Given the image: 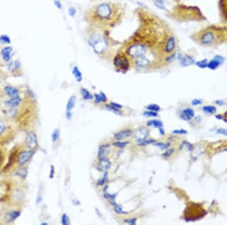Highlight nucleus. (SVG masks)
Wrapping results in <instances>:
<instances>
[{"mask_svg":"<svg viewBox=\"0 0 227 225\" xmlns=\"http://www.w3.org/2000/svg\"><path fill=\"white\" fill-rule=\"evenodd\" d=\"M122 14L120 5L103 2L91 8L86 14V19L95 27H114L121 18Z\"/></svg>","mask_w":227,"mask_h":225,"instance_id":"1","label":"nucleus"},{"mask_svg":"<svg viewBox=\"0 0 227 225\" xmlns=\"http://www.w3.org/2000/svg\"><path fill=\"white\" fill-rule=\"evenodd\" d=\"M136 221L137 219L135 218H129V219H125L123 221V222L126 223L128 224H131V225H135L136 224Z\"/></svg>","mask_w":227,"mask_h":225,"instance_id":"47","label":"nucleus"},{"mask_svg":"<svg viewBox=\"0 0 227 225\" xmlns=\"http://www.w3.org/2000/svg\"><path fill=\"white\" fill-rule=\"evenodd\" d=\"M202 103V101L201 99H195L192 101V106H199Z\"/></svg>","mask_w":227,"mask_h":225,"instance_id":"54","label":"nucleus"},{"mask_svg":"<svg viewBox=\"0 0 227 225\" xmlns=\"http://www.w3.org/2000/svg\"><path fill=\"white\" fill-rule=\"evenodd\" d=\"M72 74L74 76V77L76 78L77 82H81L83 80V76H82L81 71H80V69L78 68V67L74 66V68L72 70Z\"/></svg>","mask_w":227,"mask_h":225,"instance_id":"28","label":"nucleus"},{"mask_svg":"<svg viewBox=\"0 0 227 225\" xmlns=\"http://www.w3.org/2000/svg\"><path fill=\"white\" fill-rule=\"evenodd\" d=\"M93 98H95V102L97 104L101 102H106L108 100L107 96L103 92H100L99 93H95Z\"/></svg>","mask_w":227,"mask_h":225,"instance_id":"25","label":"nucleus"},{"mask_svg":"<svg viewBox=\"0 0 227 225\" xmlns=\"http://www.w3.org/2000/svg\"><path fill=\"white\" fill-rule=\"evenodd\" d=\"M224 151H225V152H227V149H225Z\"/></svg>","mask_w":227,"mask_h":225,"instance_id":"61","label":"nucleus"},{"mask_svg":"<svg viewBox=\"0 0 227 225\" xmlns=\"http://www.w3.org/2000/svg\"><path fill=\"white\" fill-rule=\"evenodd\" d=\"M12 52V48L10 46H6L5 48H3L1 51V55L2 57L3 60L5 62H9L12 59V56H11V53Z\"/></svg>","mask_w":227,"mask_h":225,"instance_id":"22","label":"nucleus"},{"mask_svg":"<svg viewBox=\"0 0 227 225\" xmlns=\"http://www.w3.org/2000/svg\"><path fill=\"white\" fill-rule=\"evenodd\" d=\"M108 186H106L104 188V190H103V196H104L106 200H107L110 203V204L112 206V205L116 203L115 199H116V196L117 195H116V194H114H114L109 193L108 192Z\"/></svg>","mask_w":227,"mask_h":225,"instance_id":"23","label":"nucleus"},{"mask_svg":"<svg viewBox=\"0 0 227 225\" xmlns=\"http://www.w3.org/2000/svg\"><path fill=\"white\" fill-rule=\"evenodd\" d=\"M216 118H217V119H223V116L221 115H216Z\"/></svg>","mask_w":227,"mask_h":225,"instance_id":"60","label":"nucleus"},{"mask_svg":"<svg viewBox=\"0 0 227 225\" xmlns=\"http://www.w3.org/2000/svg\"><path fill=\"white\" fill-rule=\"evenodd\" d=\"M173 152H174V149H169L168 150H167V151L162 155V156L164 158H169L172 154H173Z\"/></svg>","mask_w":227,"mask_h":225,"instance_id":"49","label":"nucleus"},{"mask_svg":"<svg viewBox=\"0 0 227 225\" xmlns=\"http://www.w3.org/2000/svg\"><path fill=\"white\" fill-rule=\"evenodd\" d=\"M195 117V112L190 108L184 109L180 115V118L183 121H190Z\"/></svg>","mask_w":227,"mask_h":225,"instance_id":"21","label":"nucleus"},{"mask_svg":"<svg viewBox=\"0 0 227 225\" xmlns=\"http://www.w3.org/2000/svg\"><path fill=\"white\" fill-rule=\"evenodd\" d=\"M179 59V62H180V65L182 67H189L191 65H194L195 63L194 58L192 56H190L189 55H180Z\"/></svg>","mask_w":227,"mask_h":225,"instance_id":"20","label":"nucleus"},{"mask_svg":"<svg viewBox=\"0 0 227 225\" xmlns=\"http://www.w3.org/2000/svg\"><path fill=\"white\" fill-rule=\"evenodd\" d=\"M129 143V141H121V140H117L116 142L113 143L112 145L114 146L117 147V148H123V147L126 146Z\"/></svg>","mask_w":227,"mask_h":225,"instance_id":"37","label":"nucleus"},{"mask_svg":"<svg viewBox=\"0 0 227 225\" xmlns=\"http://www.w3.org/2000/svg\"><path fill=\"white\" fill-rule=\"evenodd\" d=\"M76 100H77V99H76L75 96H72L70 97L68 103H67L66 112H72L73 109H74L76 105Z\"/></svg>","mask_w":227,"mask_h":225,"instance_id":"26","label":"nucleus"},{"mask_svg":"<svg viewBox=\"0 0 227 225\" xmlns=\"http://www.w3.org/2000/svg\"><path fill=\"white\" fill-rule=\"evenodd\" d=\"M52 172H54V167L52 165L51 166V174H50V178H52Z\"/></svg>","mask_w":227,"mask_h":225,"instance_id":"59","label":"nucleus"},{"mask_svg":"<svg viewBox=\"0 0 227 225\" xmlns=\"http://www.w3.org/2000/svg\"><path fill=\"white\" fill-rule=\"evenodd\" d=\"M110 105H111V106H113V107L116 108V109H119V110H120V109H123V106H122L120 104H119V103L113 102H110Z\"/></svg>","mask_w":227,"mask_h":225,"instance_id":"53","label":"nucleus"},{"mask_svg":"<svg viewBox=\"0 0 227 225\" xmlns=\"http://www.w3.org/2000/svg\"><path fill=\"white\" fill-rule=\"evenodd\" d=\"M218 8L221 23L227 25V0H218Z\"/></svg>","mask_w":227,"mask_h":225,"instance_id":"12","label":"nucleus"},{"mask_svg":"<svg viewBox=\"0 0 227 225\" xmlns=\"http://www.w3.org/2000/svg\"><path fill=\"white\" fill-rule=\"evenodd\" d=\"M66 118L67 119L71 120L72 118V112H66Z\"/></svg>","mask_w":227,"mask_h":225,"instance_id":"55","label":"nucleus"},{"mask_svg":"<svg viewBox=\"0 0 227 225\" xmlns=\"http://www.w3.org/2000/svg\"><path fill=\"white\" fill-rule=\"evenodd\" d=\"M53 1H55H55H58V0H53Z\"/></svg>","mask_w":227,"mask_h":225,"instance_id":"62","label":"nucleus"},{"mask_svg":"<svg viewBox=\"0 0 227 225\" xmlns=\"http://www.w3.org/2000/svg\"><path fill=\"white\" fill-rule=\"evenodd\" d=\"M132 131L130 129H126V130H120V131L117 132L114 135V137L116 140H122V139H125L129 138V136H132Z\"/></svg>","mask_w":227,"mask_h":225,"instance_id":"18","label":"nucleus"},{"mask_svg":"<svg viewBox=\"0 0 227 225\" xmlns=\"http://www.w3.org/2000/svg\"><path fill=\"white\" fill-rule=\"evenodd\" d=\"M155 146L158 147L160 149L164 150L169 148V146H170V143H155Z\"/></svg>","mask_w":227,"mask_h":225,"instance_id":"41","label":"nucleus"},{"mask_svg":"<svg viewBox=\"0 0 227 225\" xmlns=\"http://www.w3.org/2000/svg\"><path fill=\"white\" fill-rule=\"evenodd\" d=\"M26 198L27 187L24 185V180L9 177L0 181V203L22 208Z\"/></svg>","mask_w":227,"mask_h":225,"instance_id":"2","label":"nucleus"},{"mask_svg":"<svg viewBox=\"0 0 227 225\" xmlns=\"http://www.w3.org/2000/svg\"><path fill=\"white\" fill-rule=\"evenodd\" d=\"M149 46L141 42H133L126 49V54L131 59H136L141 56H146Z\"/></svg>","mask_w":227,"mask_h":225,"instance_id":"7","label":"nucleus"},{"mask_svg":"<svg viewBox=\"0 0 227 225\" xmlns=\"http://www.w3.org/2000/svg\"><path fill=\"white\" fill-rule=\"evenodd\" d=\"M146 125L148 127H155L156 128H160L164 126L162 121H159V120H150L146 123Z\"/></svg>","mask_w":227,"mask_h":225,"instance_id":"27","label":"nucleus"},{"mask_svg":"<svg viewBox=\"0 0 227 225\" xmlns=\"http://www.w3.org/2000/svg\"><path fill=\"white\" fill-rule=\"evenodd\" d=\"M22 209L2 205L0 208V224H12L21 215Z\"/></svg>","mask_w":227,"mask_h":225,"instance_id":"5","label":"nucleus"},{"mask_svg":"<svg viewBox=\"0 0 227 225\" xmlns=\"http://www.w3.org/2000/svg\"><path fill=\"white\" fill-rule=\"evenodd\" d=\"M89 44L97 54L101 55L108 49V42L101 33H94L89 36Z\"/></svg>","mask_w":227,"mask_h":225,"instance_id":"6","label":"nucleus"},{"mask_svg":"<svg viewBox=\"0 0 227 225\" xmlns=\"http://www.w3.org/2000/svg\"><path fill=\"white\" fill-rule=\"evenodd\" d=\"M113 63L116 68H119L120 71H124V72L127 71L130 66L129 56L126 54H123V53L116 55L115 57L114 58Z\"/></svg>","mask_w":227,"mask_h":225,"instance_id":"9","label":"nucleus"},{"mask_svg":"<svg viewBox=\"0 0 227 225\" xmlns=\"http://www.w3.org/2000/svg\"><path fill=\"white\" fill-rule=\"evenodd\" d=\"M176 48V36L172 33V32H169L166 37L164 43V52L166 54H171L174 52Z\"/></svg>","mask_w":227,"mask_h":225,"instance_id":"10","label":"nucleus"},{"mask_svg":"<svg viewBox=\"0 0 227 225\" xmlns=\"http://www.w3.org/2000/svg\"><path fill=\"white\" fill-rule=\"evenodd\" d=\"M156 143V140L154 139H145V140L142 141V142L138 143V146L139 147L142 146H146L148 145H150V144H155Z\"/></svg>","mask_w":227,"mask_h":225,"instance_id":"36","label":"nucleus"},{"mask_svg":"<svg viewBox=\"0 0 227 225\" xmlns=\"http://www.w3.org/2000/svg\"><path fill=\"white\" fill-rule=\"evenodd\" d=\"M195 64L196 66H197V67H199V68L204 69V68H208V61L207 60V59H202V60L198 61V62H196Z\"/></svg>","mask_w":227,"mask_h":225,"instance_id":"38","label":"nucleus"},{"mask_svg":"<svg viewBox=\"0 0 227 225\" xmlns=\"http://www.w3.org/2000/svg\"><path fill=\"white\" fill-rule=\"evenodd\" d=\"M192 39L205 47H216L227 42V25L210 24L192 35Z\"/></svg>","mask_w":227,"mask_h":225,"instance_id":"3","label":"nucleus"},{"mask_svg":"<svg viewBox=\"0 0 227 225\" xmlns=\"http://www.w3.org/2000/svg\"><path fill=\"white\" fill-rule=\"evenodd\" d=\"M7 68L12 73H15L18 70L21 69V63L19 62V61L17 60L15 62H9L7 65Z\"/></svg>","mask_w":227,"mask_h":225,"instance_id":"24","label":"nucleus"},{"mask_svg":"<svg viewBox=\"0 0 227 225\" xmlns=\"http://www.w3.org/2000/svg\"><path fill=\"white\" fill-rule=\"evenodd\" d=\"M215 102L217 103V105H219V106H223V105L225 104L224 102L222 101V100H217V101H216Z\"/></svg>","mask_w":227,"mask_h":225,"instance_id":"57","label":"nucleus"},{"mask_svg":"<svg viewBox=\"0 0 227 225\" xmlns=\"http://www.w3.org/2000/svg\"><path fill=\"white\" fill-rule=\"evenodd\" d=\"M203 111L205 112V113L208 114V115H214V114L216 113L217 112V109L216 107L213 106H204L203 107Z\"/></svg>","mask_w":227,"mask_h":225,"instance_id":"33","label":"nucleus"},{"mask_svg":"<svg viewBox=\"0 0 227 225\" xmlns=\"http://www.w3.org/2000/svg\"><path fill=\"white\" fill-rule=\"evenodd\" d=\"M59 137H60V130L55 129L52 133V140L53 143H55L59 139Z\"/></svg>","mask_w":227,"mask_h":225,"instance_id":"39","label":"nucleus"},{"mask_svg":"<svg viewBox=\"0 0 227 225\" xmlns=\"http://www.w3.org/2000/svg\"><path fill=\"white\" fill-rule=\"evenodd\" d=\"M172 133L173 134H186L188 133V131L185 130H183V129H180V130H174L172 131Z\"/></svg>","mask_w":227,"mask_h":225,"instance_id":"50","label":"nucleus"},{"mask_svg":"<svg viewBox=\"0 0 227 225\" xmlns=\"http://www.w3.org/2000/svg\"><path fill=\"white\" fill-rule=\"evenodd\" d=\"M111 150H112V147H111L110 144H102L100 146L98 150V160L107 158L108 156L110 154Z\"/></svg>","mask_w":227,"mask_h":225,"instance_id":"16","label":"nucleus"},{"mask_svg":"<svg viewBox=\"0 0 227 225\" xmlns=\"http://www.w3.org/2000/svg\"><path fill=\"white\" fill-rule=\"evenodd\" d=\"M158 130H159L160 133H161V135H164V134H165V132H164V128H163V127H160V128H158Z\"/></svg>","mask_w":227,"mask_h":225,"instance_id":"58","label":"nucleus"},{"mask_svg":"<svg viewBox=\"0 0 227 225\" xmlns=\"http://www.w3.org/2000/svg\"><path fill=\"white\" fill-rule=\"evenodd\" d=\"M112 206H113V208H114V212H115L117 214H119V215H127L128 214V212H126L125 211H123L122 206H120V205L117 204V203H116L114 205H113Z\"/></svg>","mask_w":227,"mask_h":225,"instance_id":"34","label":"nucleus"},{"mask_svg":"<svg viewBox=\"0 0 227 225\" xmlns=\"http://www.w3.org/2000/svg\"><path fill=\"white\" fill-rule=\"evenodd\" d=\"M4 146H0V171L2 170V168H3L5 164V151L3 149Z\"/></svg>","mask_w":227,"mask_h":225,"instance_id":"31","label":"nucleus"},{"mask_svg":"<svg viewBox=\"0 0 227 225\" xmlns=\"http://www.w3.org/2000/svg\"><path fill=\"white\" fill-rule=\"evenodd\" d=\"M155 5L157 8L164 11H167V4L164 0H155Z\"/></svg>","mask_w":227,"mask_h":225,"instance_id":"32","label":"nucleus"},{"mask_svg":"<svg viewBox=\"0 0 227 225\" xmlns=\"http://www.w3.org/2000/svg\"><path fill=\"white\" fill-rule=\"evenodd\" d=\"M76 12H77V11H76L75 8L70 7L69 9H68V14H69V15L71 17H74L75 15Z\"/></svg>","mask_w":227,"mask_h":225,"instance_id":"51","label":"nucleus"},{"mask_svg":"<svg viewBox=\"0 0 227 225\" xmlns=\"http://www.w3.org/2000/svg\"><path fill=\"white\" fill-rule=\"evenodd\" d=\"M55 5L56 7H57L58 8H59V9L62 8V4H61V3L59 2V1H55Z\"/></svg>","mask_w":227,"mask_h":225,"instance_id":"56","label":"nucleus"},{"mask_svg":"<svg viewBox=\"0 0 227 225\" xmlns=\"http://www.w3.org/2000/svg\"><path fill=\"white\" fill-rule=\"evenodd\" d=\"M108 171H105V172H104V175H103L102 178H101L100 180H98V182H97V184H98V186H102V185H104L105 183L106 182H108Z\"/></svg>","mask_w":227,"mask_h":225,"instance_id":"40","label":"nucleus"},{"mask_svg":"<svg viewBox=\"0 0 227 225\" xmlns=\"http://www.w3.org/2000/svg\"><path fill=\"white\" fill-rule=\"evenodd\" d=\"M111 167H112V162L108 157L102 159H99L96 165L97 170L100 172L108 171V170L110 169Z\"/></svg>","mask_w":227,"mask_h":225,"instance_id":"15","label":"nucleus"},{"mask_svg":"<svg viewBox=\"0 0 227 225\" xmlns=\"http://www.w3.org/2000/svg\"><path fill=\"white\" fill-rule=\"evenodd\" d=\"M0 42H1L2 43L9 44L11 43V39L9 38V36H8V35L2 34L0 36Z\"/></svg>","mask_w":227,"mask_h":225,"instance_id":"44","label":"nucleus"},{"mask_svg":"<svg viewBox=\"0 0 227 225\" xmlns=\"http://www.w3.org/2000/svg\"><path fill=\"white\" fill-rule=\"evenodd\" d=\"M143 115H145V116H146V117H152V118H155V117L158 116V112H156L147 110V111H145V112H143Z\"/></svg>","mask_w":227,"mask_h":225,"instance_id":"45","label":"nucleus"},{"mask_svg":"<svg viewBox=\"0 0 227 225\" xmlns=\"http://www.w3.org/2000/svg\"><path fill=\"white\" fill-rule=\"evenodd\" d=\"M3 92L8 98H14L18 96L21 95L20 90L17 87L12 86V85H5L3 86Z\"/></svg>","mask_w":227,"mask_h":225,"instance_id":"14","label":"nucleus"},{"mask_svg":"<svg viewBox=\"0 0 227 225\" xmlns=\"http://www.w3.org/2000/svg\"><path fill=\"white\" fill-rule=\"evenodd\" d=\"M217 133L218 134H221V135H224V136H227V130L224 128H219L218 130H217Z\"/></svg>","mask_w":227,"mask_h":225,"instance_id":"52","label":"nucleus"},{"mask_svg":"<svg viewBox=\"0 0 227 225\" xmlns=\"http://www.w3.org/2000/svg\"><path fill=\"white\" fill-rule=\"evenodd\" d=\"M176 53H171L170 55H168V56H167V58L165 59L166 62H171L174 60V59L176 58Z\"/></svg>","mask_w":227,"mask_h":225,"instance_id":"48","label":"nucleus"},{"mask_svg":"<svg viewBox=\"0 0 227 225\" xmlns=\"http://www.w3.org/2000/svg\"><path fill=\"white\" fill-rule=\"evenodd\" d=\"M134 63H135L136 67H139V68H147V67H149V65H150L151 61L147 56L144 55L135 59Z\"/></svg>","mask_w":227,"mask_h":225,"instance_id":"17","label":"nucleus"},{"mask_svg":"<svg viewBox=\"0 0 227 225\" xmlns=\"http://www.w3.org/2000/svg\"><path fill=\"white\" fill-rule=\"evenodd\" d=\"M193 149V146L190 143L187 142V141H184V142L182 143V144L179 146V149H185L187 150V151H191L192 149Z\"/></svg>","mask_w":227,"mask_h":225,"instance_id":"35","label":"nucleus"},{"mask_svg":"<svg viewBox=\"0 0 227 225\" xmlns=\"http://www.w3.org/2000/svg\"><path fill=\"white\" fill-rule=\"evenodd\" d=\"M146 109H148V110H149V111H153V112H158L160 110H161V107H160L158 105L151 104V105H149V106L146 107Z\"/></svg>","mask_w":227,"mask_h":225,"instance_id":"42","label":"nucleus"},{"mask_svg":"<svg viewBox=\"0 0 227 225\" xmlns=\"http://www.w3.org/2000/svg\"><path fill=\"white\" fill-rule=\"evenodd\" d=\"M13 175L19 179L25 180L27 177V175H28V170H27V168L25 165H24V166L19 167V168H17L16 171L13 173Z\"/></svg>","mask_w":227,"mask_h":225,"instance_id":"19","label":"nucleus"},{"mask_svg":"<svg viewBox=\"0 0 227 225\" xmlns=\"http://www.w3.org/2000/svg\"><path fill=\"white\" fill-rule=\"evenodd\" d=\"M220 65H221V64H220L218 61H217L215 59L213 58L211 61L208 62V68H209V69L211 70H216L217 69Z\"/></svg>","mask_w":227,"mask_h":225,"instance_id":"29","label":"nucleus"},{"mask_svg":"<svg viewBox=\"0 0 227 225\" xmlns=\"http://www.w3.org/2000/svg\"><path fill=\"white\" fill-rule=\"evenodd\" d=\"M0 80H1V75H0Z\"/></svg>","mask_w":227,"mask_h":225,"instance_id":"63","label":"nucleus"},{"mask_svg":"<svg viewBox=\"0 0 227 225\" xmlns=\"http://www.w3.org/2000/svg\"><path fill=\"white\" fill-rule=\"evenodd\" d=\"M149 135V130L145 127H139V128L136 129L133 133L134 139L136 142L140 143L142 141L145 140L147 139V137Z\"/></svg>","mask_w":227,"mask_h":225,"instance_id":"13","label":"nucleus"},{"mask_svg":"<svg viewBox=\"0 0 227 225\" xmlns=\"http://www.w3.org/2000/svg\"><path fill=\"white\" fill-rule=\"evenodd\" d=\"M35 153H36V150L29 149L27 148L21 149V151L18 153V158H17V168L21 166H24L26 164L28 163L31 160Z\"/></svg>","mask_w":227,"mask_h":225,"instance_id":"8","label":"nucleus"},{"mask_svg":"<svg viewBox=\"0 0 227 225\" xmlns=\"http://www.w3.org/2000/svg\"><path fill=\"white\" fill-rule=\"evenodd\" d=\"M105 108L108 109V110L111 111V112H114V113H115V114H120V110H119V109H116V108L113 107V106H111L110 104H109V105H106Z\"/></svg>","mask_w":227,"mask_h":225,"instance_id":"46","label":"nucleus"},{"mask_svg":"<svg viewBox=\"0 0 227 225\" xmlns=\"http://www.w3.org/2000/svg\"><path fill=\"white\" fill-rule=\"evenodd\" d=\"M24 144L26 148L29 149H37V148L39 147V143H38L37 136H36V133L31 131V130L27 132Z\"/></svg>","mask_w":227,"mask_h":225,"instance_id":"11","label":"nucleus"},{"mask_svg":"<svg viewBox=\"0 0 227 225\" xmlns=\"http://www.w3.org/2000/svg\"><path fill=\"white\" fill-rule=\"evenodd\" d=\"M80 92H81V95L83 96V99L85 100H91L93 99V96L89 92V91L86 88H81L80 89Z\"/></svg>","mask_w":227,"mask_h":225,"instance_id":"30","label":"nucleus"},{"mask_svg":"<svg viewBox=\"0 0 227 225\" xmlns=\"http://www.w3.org/2000/svg\"><path fill=\"white\" fill-rule=\"evenodd\" d=\"M62 224L63 225H69L71 224L70 218L67 214H63L62 216Z\"/></svg>","mask_w":227,"mask_h":225,"instance_id":"43","label":"nucleus"},{"mask_svg":"<svg viewBox=\"0 0 227 225\" xmlns=\"http://www.w3.org/2000/svg\"><path fill=\"white\" fill-rule=\"evenodd\" d=\"M18 130L15 124L5 115H0V146H5L16 137Z\"/></svg>","mask_w":227,"mask_h":225,"instance_id":"4","label":"nucleus"}]
</instances>
